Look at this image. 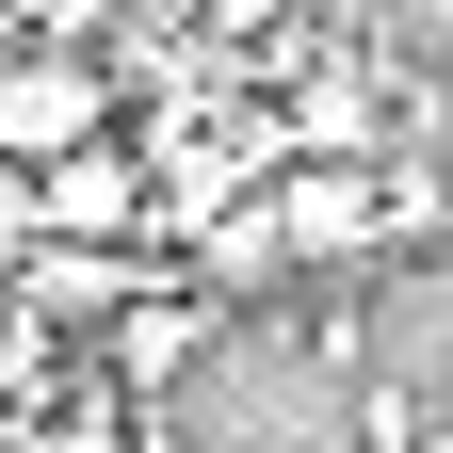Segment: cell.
<instances>
[{
    "mask_svg": "<svg viewBox=\"0 0 453 453\" xmlns=\"http://www.w3.org/2000/svg\"><path fill=\"white\" fill-rule=\"evenodd\" d=\"M81 146H113V65L97 49H0V162L49 179Z\"/></svg>",
    "mask_w": 453,
    "mask_h": 453,
    "instance_id": "obj_1",
    "label": "cell"
},
{
    "mask_svg": "<svg viewBox=\"0 0 453 453\" xmlns=\"http://www.w3.org/2000/svg\"><path fill=\"white\" fill-rule=\"evenodd\" d=\"M259 226H275V259H372L388 243V162H275Z\"/></svg>",
    "mask_w": 453,
    "mask_h": 453,
    "instance_id": "obj_2",
    "label": "cell"
},
{
    "mask_svg": "<svg viewBox=\"0 0 453 453\" xmlns=\"http://www.w3.org/2000/svg\"><path fill=\"white\" fill-rule=\"evenodd\" d=\"M195 357H211V292H130L113 340H97V388H113V405H146V388H179Z\"/></svg>",
    "mask_w": 453,
    "mask_h": 453,
    "instance_id": "obj_3",
    "label": "cell"
},
{
    "mask_svg": "<svg viewBox=\"0 0 453 453\" xmlns=\"http://www.w3.org/2000/svg\"><path fill=\"white\" fill-rule=\"evenodd\" d=\"M17 453H146V437H130V405H113V388H81V405H49Z\"/></svg>",
    "mask_w": 453,
    "mask_h": 453,
    "instance_id": "obj_5",
    "label": "cell"
},
{
    "mask_svg": "<svg viewBox=\"0 0 453 453\" xmlns=\"http://www.w3.org/2000/svg\"><path fill=\"white\" fill-rule=\"evenodd\" d=\"M146 162L130 146H81V162H49V179H33V243H113V226H146Z\"/></svg>",
    "mask_w": 453,
    "mask_h": 453,
    "instance_id": "obj_4",
    "label": "cell"
},
{
    "mask_svg": "<svg viewBox=\"0 0 453 453\" xmlns=\"http://www.w3.org/2000/svg\"><path fill=\"white\" fill-rule=\"evenodd\" d=\"M195 17H211L226 49H243V33H275V17H292V0H195Z\"/></svg>",
    "mask_w": 453,
    "mask_h": 453,
    "instance_id": "obj_6",
    "label": "cell"
},
{
    "mask_svg": "<svg viewBox=\"0 0 453 453\" xmlns=\"http://www.w3.org/2000/svg\"><path fill=\"white\" fill-rule=\"evenodd\" d=\"M0 259H33V179L0 162Z\"/></svg>",
    "mask_w": 453,
    "mask_h": 453,
    "instance_id": "obj_7",
    "label": "cell"
}]
</instances>
